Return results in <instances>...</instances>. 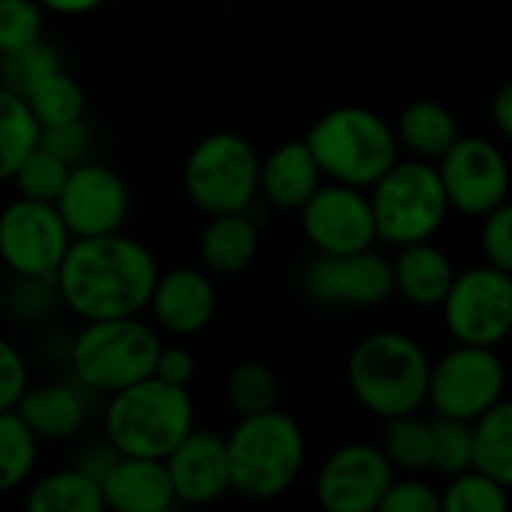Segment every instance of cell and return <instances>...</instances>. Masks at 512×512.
Wrapping results in <instances>:
<instances>
[{
    "label": "cell",
    "instance_id": "cell-1",
    "mask_svg": "<svg viewBox=\"0 0 512 512\" xmlns=\"http://www.w3.org/2000/svg\"><path fill=\"white\" fill-rule=\"evenodd\" d=\"M159 273L156 255L141 240L114 231L75 237L54 279L63 306L75 318L108 321L141 315L150 306Z\"/></svg>",
    "mask_w": 512,
    "mask_h": 512
},
{
    "label": "cell",
    "instance_id": "cell-2",
    "mask_svg": "<svg viewBox=\"0 0 512 512\" xmlns=\"http://www.w3.org/2000/svg\"><path fill=\"white\" fill-rule=\"evenodd\" d=\"M432 360L417 339L396 330L363 336L348 357L351 396L381 420L417 414L429 402Z\"/></svg>",
    "mask_w": 512,
    "mask_h": 512
},
{
    "label": "cell",
    "instance_id": "cell-3",
    "mask_svg": "<svg viewBox=\"0 0 512 512\" xmlns=\"http://www.w3.org/2000/svg\"><path fill=\"white\" fill-rule=\"evenodd\" d=\"M195 429L189 387L168 384L156 375L108 396L102 435L120 456L168 459V453Z\"/></svg>",
    "mask_w": 512,
    "mask_h": 512
},
{
    "label": "cell",
    "instance_id": "cell-4",
    "mask_svg": "<svg viewBox=\"0 0 512 512\" xmlns=\"http://www.w3.org/2000/svg\"><path fill=\"white\" fill-rule=\"evenodd\" d=\"M321 171L333 183L372 189L399 162V135L363 105H339L321 114L306 132Z\"/></svg>",
    "mask_w": 512,
    "mask_h": 512
},
{
    "label": "cell",
    "instance_id": "cell-5",
    "mask_svg": "<svg viewBox=\"0 0 512 512\" xmlns=\"http://www.w3.org/2000/svg\"><path fill=\"white\" fill-rule=\"evenodd\" d=\"M228 459L231 489L240 498L273 501L297 483L306 465V438L294 417L273 408L240 417L228 435Z\"/></svg>",
    "mask_w": 512,
    "mask_h": 512
},
{
    "label": "cell",
    "instance_id": "cell-6",
    "mask_svg": "<svg viewBox=\"0 0 512 512\" xmlns=\"http://www.w3.org/2000/svg\"><path fill=\"white\" fill-rule=\"evenodd\" d=\"M162 339L156 327L132 318L84 321L69 345L72 378L90 393L111 396L123 387H132L156 372Z\"/></svg>",
    "mask_w": 512,
    "mask_h": 512
},
{
    "label": "cell",
    "instance_id": "cell-7",
    "mask_svg": "<svg viewBox=\"0 0 512 512\" xmlns=\"http://www.w3.org/2000/svg\"><path fill=\"white\" fill-rule=\"evenodd\" d=\"M183 189L207 213H240L261 195V156L240 132H210L186 156Z\"/></svg>",
    "mask_w": 512,
    "mask_h": 512
},
{
    "label": "cell",
    "instance_id": "cell-8",
    "mask_svg": "<svg viewBox=\"0 0 512 512\" xmlns=\"http://www.w3.org/2000/svg\"><path fill=\"white\" fill-rule=\"evenodd\" d=\"M378 240L393 246H411L432 240L447 213L450 198L441 183V171L426 159H399L369 192Z\"/></svg>",
    "mask_w": 512,
    "mask_h": 512
},
{
    "label": "cell",
    "instance_id": "cell-9",
    "mask_svg": "<svg viewBox=\"0 0 512 512\" xmlns=\"http://www.w3.org/2000/svg\"><path fill=\"white\" fill-rule=\"evenodd\" d=\"M504 390L507 369L495 348L459 342V348L447 351L438 363H432L429 405L435 408V414L477 423L504 399Z\"/></svg>",
    "mask_w": 512,
    "mask_h": 512
},
{
    "label": "cell",
    "instance_id": "cell-10",
    "mask_svg": "<svg viewBox=\"0 0 512 512\" xmlns=\"http://www.w3.org/2000/svg\"><path fill=\"white\" fill-rule=\"evenodd\" d=\"M441 309L456 342L495 348L512 336V276L492 264L471 267L456 276Z\"/></svg>",
    "mask_w": 512,
    "mask_h": 512
},
{
    "label": "cell",
    "instance_id": "cell-11",
    "mask_svg": "<svg viewBox=\"0 0 512 512\" xmlns=\"http://www.w3.org/2000/svg\"><path fill=\"white\" fill-rule=\"evenodd\" d=\"M72 240L60 210L48 201L18 195L0 210V261L12 276H54Z\"/></svg>",
    "mask_w": 512,
    "mask_h": 512
},
{
    "label": "cell",
    "instance_id": "cell-12",
    "mask_svg": "<svg viewBox=\"0 0 512 512\" xmlns=\"http://www.w3.org/2000/svg\"><path fill=\"white\" fill-rule=\"evenodd\" d=\"M435 165L441 171L450 210L483 219L510 198V162L489 138L465 135Z\"/></svg>",
    "mask_w": 512,
    "mask_h": 512
},
{
    "label": "cell",
    "instance_id": "cell-13",
    "mask_svg": "<svg viewBox=\"0 0 512 512\" xmlns=\"http://www.w3.org/2000/svg\"><path fill=\"white\" fill-rule=\"evenodd\" d=\"M303 291L309 300L336 309H375L396 291L393 261L375 249L348 255L312 258L303 270Z\"/></svg>",
    "mask_w": 512,
    "mask_h": 512
},
{
    "label": "cell",
    "instance_id": "cell-14",
    "mask_svg": "<svg viewBox=\"0 0 512 512\" xmlns=\"http://www.w3.org/2000/svg\"><path fill=\"white\" fill-rule=\"evenodd\" d=\"M306 240L321 255H348L372 249L378 225L369 195L345 183H321V189L300 207Z\"/></svg>",
    "mask_w": 512,
    "mask_h": 512
},
{
    "label": "cell",
    "instance_id": "cell-15",
    "mask_svg": "<svg viewBox=\"0 0 512 512\" xmlns=\"http://www.w3.org/2000/svg\"><path fill=\"white\" fill-rule=\"evenodd\" d=\"M396 468L375 444H345L327 456L315 480V498L327 512H372L390 489Z\"/></svg>",
    "mask_w": 512,
    "mask_h": 512
},
{
    "label": "cell",
    "instance_id": "cell-16",
    "mask_svg": "<svg viewBox=\"0 0 512 512\" xmlns=\"http://www.w3.org/2000/svg\"><path fill=\"white\" fill-rule=\"evenodd\" d=\"M129 186L126 180L102 165V162H81L69 171V180L54 201L72 237H99L123 231L129 219Z\"/></svg>",
    "mask_w": 512,
    "mask_h": 512
},
{
    "label": "cell",
    "instance_id": "cell-17",
    "mask_svg": "<svg viewBox=\"0 0 512 512\" xmlns=\"http://www.w3.org/2000/svg\"><path fill=\"white\" fill-rule=\"evenodd\" d=\"M177 504L207 507L222 501L231 489L228 438L210 429H192L165 459Z\"/></svg>",
    "mask_w": 512,
    "mask_h": 512
},
{
    "label": "cell",
    "instance_id": "cell-18",
    "mask_svg": "<svg viewBox=\"0 0 512 512\" xmlns=\"http://www.w3.org/2000/svg\"><path fill=\"white\" fill-rule=\"evenodd\" d=\"M219 309L213 273L204 267H174L159 273L147 312L153 324L171 336H198L204 333Z\"/></svg>",
    "mask_w": 512,
    "mask_h": 512
},
{
    "label": "cell",
    "instance_id": "cell-19",
    "mask_svg": "<svg viewBox=\"0 0 512 512\" xmlns=\"http://www.w3.org/2000/svg\"><path fill=\"white\" fill-rule=\"evenodd\" d=\"M15 411L42 444H66L75 441L87 426L90 390L75 378L30 384Z\"/></svg>",
    "mask_w": 512,
    "mask_h": 512
},
{
    "label": "cell",
    "instance_id": "cell-20",
    "mask_svg": "<svg viewBox=\"0 0 512 512\" xmlns=\"http://www.w3.org/2000/svg\"><path fill=\"white\" fill-rule=\"evenodd\" d=\"M105 510L168 512L177 507V492L165 459L120 456L102 477Z\"/></svg>",
    "mask_w": 512,
    "mask_h": 512
},
{
    "label": "cell",
    "instance_id": "cell-21",
    "mask_svg": "<svg viewBox=\"0 0 512 512\" xmlns=\"http://www.w3.org/2000/svg\"><path fill=\"white\" fill-rule=\"evenodd\" d=\"M324 171L303 141H285L261 159V195L276 210H297L321 189Z\"/></svg>",
    "mask_w": 512,
    "mask_h": 512
},
{
    "label": "cell",
    "instance_id": "cell-22",
    "mask_svg": "<svg viewBox=\"0 0 512 512\" xmlns=\"http://www.w3.org/2000/svg\"><path fill=\"white\" fill-rule=\"evenodd\" d=\"M456 276L459 273H456L450 255L444 249H438L432 240L399 246V255L393 261L396 294L417 309L444 306Z\"/></svg>",
    "mask_w": 512,
    "mask_h": 512
},
{
    "label": "cell",
    "instance_id": "cell-23",
    "mask_svg": "<svg viewBox=\"0 0 512 512\" xmlns=\"http://www.w3.org/2000/svg\"><path fill=\"white\" fill-rule=\"evenodd\" d=\"M261 249V231L249 210L207 216V225L198 237L201 267L213 276H240L252 267Z\"/></svg>",
    "mask_w": 512,
    "mask_h": 512
},
{
    "label": "cell",
    "instance_id": "cell-24",
    "mask_svg": "<svg viewBox=\"0 0 512 512\" xmlns=\"http://www.w3.org/2000/svg\"><path fill=\"white\" fill-rule=\"evenodd\" d=\"M399 147H405L411 156L438 162L459 138V120L450 111V105L438 99H414L402 108L396 123Z\"/></svg>",
    "mask_w": 512,
    "mask_h": 512
},
{
    "label": "cell",
    "instance_id": "cell-25",
    "mask_svg": "<svg viewBox=\"0 0 512 512\" xmlns=\"http://www.w3.org/2000/svg\"><path fill=\"white\" fill-rule=\"evenodd\" d=\"M30 512H105L102 483L69 465L39 477L24 498Z\"/></svg>",
    "mask_w": 512,
    "mask_h": 512
},
{
    "label": "cell",
    "instance_id": "cell-26",
    "mask_svg": "<svg viewBox=\"0 0 512 512\" xmlns=\"http://www.w3.org/2000/svg\"><path fill=\"white\" fill-rule=\"evenodd\" d=\"M381 450L390 459V465L402 474H426L435 462V432L432 420H423L417 414L384 420Z\"/></svg>",
    "mask_w": 512,
    "mask_h": 512
},
{
    "label": "cell",
    "instance_id": "cell-27",
    "mask_svg": "<svg viewBox=\"0 0 512 512\" xmlns=\"http://www.w3.org/2000/svg\"><path fill=\"white\" fill-rule=\"evenodd\" d=\"M39 144V123L24 96L0 84V183H12V174Z\"/></svg>",
    "mask_w": 512,
    "mask_h": 512
},
{
    "label": "cell",
    "instance_id": "cell-28",
    "mask_svg": "<svg viewBox=\"0 0 512 512\" xmlns=\"http://www.w3.org/2000/svg\"><path fill=\"white\" fill-rule=\"evenodd\" d=\"M39 447L42 441L30 432L15 408L0 411V495L21 489L33 477Z\"/></svg>",
    "mask_w": 512,
    "mask_h": 512
},
{
    "label": "cell",
    "instance_id": "cell-29",
    "mask_svg": "<svg viewBox=\"0 0 512 512\" xmlns=\"http://www.w3.org/2000/svg\"><path fill=\"white\" fill-rule=\"evenodd\" d=\"M477 468L512 489V399H501L474 423Z\"/></svg>",
    "mask_w": 512,
    "mask_h": 512
},
{
    "label": "cell",
    "instance_id": "cell-30",
    "mask_svg": "<svg viewBox=\"0 0 512 512\" xmlns=\"http://www.w3.org/2000/svg\"><path fill=\"white\" fill-rule=\"evenodd\" d=\"M225 402L237 417L273 411L279 402V378L267 363L243 360L225 378Z\"/></svg>",
    "mask_w": 512,
    "mask_h": 512
},
{
    "label": "cell",
    "instance_id": "cell-31",
    "mask_svg": "<svg viewBox=\"0 0 512 512\" xmlns=\"http://www.w3.org/2000/svg\"><path fill=\"white\" fill-rule=\"evenodd\" d=\"M24 99H27V105H30L39 126H57V123L81 120L84 105H87L84 87L66 69H57V72L45 75Z\"/></svg>",
    "mask_w": 512,
    "mask_h": 512
},
{
    "label": "cell",
    "instance_id": "cell-32",
    "mask_svg": "<svg viewBox=\"0 0 512 512\" xmlns=\"http://www.w3.org/2000/svg\"><path fill=\"white\" fill-rule=\"evenodd\" d=\"M57 69H63V57L48 39H36L0 54V84L15 90L18 96H27L45 75Z\"/></svg>",
    "mask_w": 512,
    "mask_h": 512
},
{
    "label": "cell",
    "instance_id": "cell-33",
    "mask_svg": "<svg viewBox=\"0 0 512 512\" xmlns=\"http://www.w3.org/2000/svg\"><path fill=\"white\" fill-rule=\"evenodd\" d=\"M441 507L447 512H504L510 507V489L474 465L450 477Z\"/></svg>",
    "mask_w": 512,
    "mask_h": 512
},
{
    "label": "cell",
    "instance_id": "cell-34",
    "mask_svg": "<svg viewBox=\"0 0 512 512\" xmlns=\"http://www.w3.org/2000/svg\"><path fill=\"white\" fill-rule=\"evenodd\" d=\"M63 306L54 276H12L3 288V312L18 324H39Z\"/></svg>",
    "mask_w": 512,
    "mask_h": 512
},
{
    "label": "cell",
    "instance_id": "cell-35",
    "mask_svg": "<svg viewBox=\"0 0 512 512\" xmlns=\"http://www.w3.org/2000/svg\"><path fill=\"white\" fill-rule=\"evenodd\" d=\"M432 432H435V462H432V471H438L444 477H456V474H462V471L477 465V435H474V423L471 420L438 414L432 420Z\"/></svg>",
    "mask_w": 512,
    "mask_h": 512
},
{
    "label": "cell",
    "instance_id": "cell-36",
    "mask_svg": "<svg viewBox=\"0 0 512 512\" xmlns=\"http://www.w3.org/2000/svg\"><path fill=\"white\" fill-rule=\"evenodd\" d=\"M69 171L72 168L63 159H57L54 153L36 144V150H30L27 159L18 165V171L12 174V186L21 198L54 204L69 180Z\"/></svg>",
    "mask_w": 512,
    "mask_h": 512
},
{
    "label": "cell",
    "instance_id": "cell-37",
    "mask_svg": "<svg viewBox=\"0 0 512 512\" xmlns=\"http://www.w3.org/2000/svg\"><path fill=\"white\" fill-rule=\"evenodd\" d=\"M45 15L39 0H0V54L45 39Z\"/></svg>",
    "mask_w": 512,
    "mask_h": 512
},
{
    "label": "cell",
    "instance_id": "cell-38",
    "mask_svg": "<svg viewBox=\"0 0 512 512\" xmlns=\"http://www.w3.org/2000/svg\"><path fill=\"white\" fill-rule=\"evenodd\" d=\"M39 147H45L48 153L63 159L69 168H75L90 159V153L96 147V132L84 117L72 120V123L39 126Z\"/></svg>",
    "mask_w": 512,
    "mask_h": 512
},
{
    "label": "cell",
    "instance_id": "cell-39",
    "mask_svg": "<svg viewBox=\"0 0 512 512\" xmlns=\"http://www.w3.org/2000/svg\"><path fill=\"white\" fill-rule=\"evenodd\" d=\"M480 246L486 255V264L512 273V201L507 198L501 207L483 216Z\"/></svg>",
    "mask_w": 512,
    "mask_h": 512
},
{
    "label": "cell",
    "instance_id": "cell-40",
    "mask_svg": "<svg viewBox=\"0 0 512 512\" xmlns=\"http://www.w3.org/2000/svg\"><path fill=\"white\" fill-rule=\"evenodd\" d=\"M441 510V495L435 492V486H429L426 480H420V474H408L405 480H393L384 501L381 512H438Z\"/></svg>",
    "mask_w": 512,
    "mask_h": 512
},
{
    "label": "cell",
    "instance_id": "cell-41",
    "mask_svg": "<svg viewBox=\"0 0 512 512\" xmlns=\"http://www.w3.org/2000/svg\"><path fill=\"white\" fill-rule=\"evenodd\" d=\"M30 387V369L18 345L0 336V411L18 408L21 396Z\"/></svg>",
    "mask_w": 512,
    "mask_h": 512
},
{
    "label": "cell",
    "instance_id": "cell-42",
    "mask_svg": "<svg viewBox=\"0 0 512 512\" xmlns=\"http://www.w3.org/2000/svg\"><path fill=\"white\" fill-rule=\"evenodd\" d=\"M117 459H120L117 447L102 435V438L84 441V444L75 450L72 465H75V468H81L84 474H90V477H96V480L102 483V477L114 468V462H117Z\"/></svg>",
    "mask_w": 512,
    "mask_h": 512
},
{
    "label": "cell",
    "instance_id": "cell-43",
    "mask_svg": "<svg viewBox=\"0 0 512 512\" xmlns=\"http://www.w3.org/2000/svg\"><path fill=\"white\" fill-rule=\"evenodd\" d=\"M156 378L168 381V384H177V387H189L192 378H195V357L189 348L183 345H171L159 351V360H156Z\"/></svg>",
    "mask_w": 512,
    "mask_h": 512
},
{
    "label": "cell",
    "instance_id": "cell-44",
    "mask_svg": "<svg viewBox=\"0 0 512 512\" xmlns=\"http://www.w3.org/2000/svg\"><path fill=\"white\" fill-rule=\"evenodd\" d=\"M489 111H492V123H495V129H498L504 138H510L512 141V81L501 84V87L495 90Z\"/></svg>",
    "mask_w": 512,
    "mask_h": 512
},
{
    "label": "cell",
    "instance_id": "cell-45",
    "mask_svg": "<svg viewBox=\"0 0 512 512\" xmlns=\"http://www.w3.org/2000/svg\"><path fill=\"white\" fill-rule=\"evenodd\" d=\"M45 6V12L51 15H63V18H78V15H90L99 6H105L108 0H39Z\"/></svg>",
    "mask_w": 512,
    "mask_h": 512
},
{
    "label": "cell",
    "instance_id": "cell-46",
    "mask_svg": "<svg viewBox=\"0 0 512 512\" xmlns=\"http://www.w3.org/2000/svg\"><path fill=\"white\" fill-rule=\"evenodd\" d=\"M510 276H512V273H510Z\"/></svg>",
    "mask_w": 512,
    "mask_h": 512
},
{
    "label": "cell",
    "instance_id": "cell-47",
    "mask_svg": "<svg viewBox=\"0 0 512 512\" xmlns=\"http://www.w3.org/2000/svg\"><path fill=\"white\" fill-rule=\"evenodd\" d=\"M510 339H512V336H510Z\"/></svg>",
    "mask_w": 512,
    "mask_h": 512
}]
</instances>
